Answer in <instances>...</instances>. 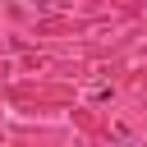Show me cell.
Here are the masks:
<instances>
[]
</instances>
